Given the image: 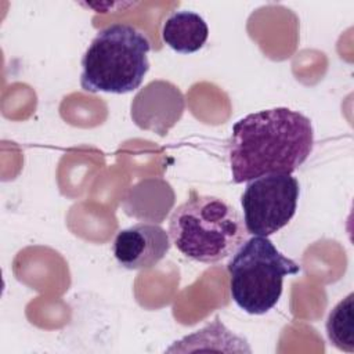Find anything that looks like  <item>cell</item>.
<instances>
[{
	"label": "cell",
	"mask_w": 354,
	"mask_h": 354,
	"mask_svg": "<svg viewBox=\"0 0 354 354\" xmlns=\"http://www.w3.org/2000/svg\"><path fill=\"white\" fill-rule=\"evenodd\" d=\"M354 293H348L329 313L326 335L329 342L346 353L354 351Z\"/></svg>",
	"instance_id": "9c48e42d"
},
{
	"label": "cell",
	"mask_w": 354,
	"mask_h": 354,
	"mask_svg": "<svg viewBox=\"0 0 354 354\" xmlns=\"http://www.w3.org/2000/svg\"><path fill=\"white\" fill-rule=\"evenodd\" d=\"M171 239L162 225L142 221L120 230L113 239L112 250L123 268L148 270L169 253Z\"/></svg>",
	"instance_id": "8992f818"
},
{
	"label": "cell",
	"mask_w": 354,
	"mask_h": 354,
	"mask_svg": "<svg viewBox=\"0 0 354 354\" xmlns=\"http://www.w3.org/2000/svg\"><path fill=\"white\" fill-rule=\"evenodd\" d=\"M156 111L151 130L165 136L167 130L180 119L184 111V97L178 87L169 82H151L142 88L131 102V118L141 129Z\"/></svg>",
	"instance_id": "52a82bcc"
},
{
	"label": "cell",
	"mask_w": 354,
	"mask_h": 354,
	"mask_svg": "<svg viewBox=\"0 0 354 354\" xmlns=\"http://www.w3.org/2000/svg\"><path fill=\"white\" fill-rule=\"evenodd\" d=\"M230 292L236 306L248 314L270 311L279 300L283 278L300 271V266L281 253L268 236L246 239L227 264Z\"/></svg>",
	"instance_id": "277c9868"
},
{
	"label": "cell",
	"mask_w": 354,
	"mask_h": 354,
	"mask_svg": "<svg viewBox=\"0 0 354 354\" xmlns=\"http://www.w3.org/2000/svg\"><path fill=\"white\" fill-rule=\"evenodd\" d=\"M300 185L289 173H274L246 183L241 196L243 223L249 234L270 236L295 216Z\"/></svg>",
	"instance_id": "5b68a950"
},
{
	"label": "cell",
	"mask_w": 354,
	"mask_h": 354,
	"mask_svg": "<svg viewBox=\"0 0 354 354\" xmlns=\"http://www.w3.org/2000/svg\"><path fill=\"white\" fill-rule=\"evenodd\" d=\"M209 37L206 21L196 12L180 10L170 14L162 26L163 41L180 54H192L201 50Z\"/></svg>",
	"instance_id": "ba28073f"
},
{
	"label": "cell",
	"mask_w": 354,
	"mask_h": 354,
	"mask_svg": "<svg viewBox=\"0 0 354 354\" xmlns=\"http://www.w3.org/2000/svg\"><path fill=\"white\" fill-rule=\"evenodd\" d=\"M169 236L177 250L199 263H217L248 239L243 217L225 199L189 192L169 220Z\"/></svg>",
	"instance_id": "7a4b0ae2"
},
{
	"label": "cell",
	"mask_w": 354,
	"mask_h": 354,
	"mask_svg": "<svg viewBox=\"0 0 354 354\" xmlns=\"http://www.w3.org/2000/svg\"><path fill=\"white\" fill-rule=\"evenodd\" d=\"M148 36L130 24H111L95 35L82 58L80 86L88 93L126 94L149 71Z\"/></svg>",
	"instance_id": "3957f363"
},
{
	"label": "cell",
	"mask_w": 354,
	"mask_h": 354,
	"mask_svg": "<svg viewBox=\"0 0 354 354\" xmlns=\"http://www.w3.org/2000/svg\"><path fill=\"white\" fill-rule=\"evenodd\" d=\"M314 144L311 120L290 108L277 106L249 113L234 123L228 142L232 183L296 171Z\"/></svg>",
	"instance_id": "6da1fadb"
}]
</instances>
